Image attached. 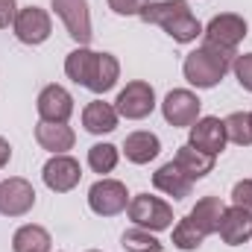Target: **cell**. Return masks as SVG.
<instances>
[{"mask_svg":"<svg viewBox=\"0 0 252 252\" xmlns=\"http://www.w3.org/2000/svg\"><path fill=\"white\" fill-rule=\"evenodd\" d=\"M64 73L76 85H85L94 94H106V91H112L118 85L121 62L112 53H94L88 47H76L64 59Z\"/></svg>","mask_w":252,"mask_h":252,"instance_id":"1","label":"cell"},{"mask_svg":"<svg viewBox=\"0 0 252 252\" xmlns=\"http://www.w3.org/2000/svg\"><path fill=\"white\" fill-rule=\"evenodd\" d=\"M138 18L147 21V24L161 27L179 44H190V41H196L202 35V24L193 18V12H190V6L185 0H156V3H147Z\"/></svg>","mask_w":252,"mask_h":252,"instance_id":"2","label":"cell"},{"mask_svg":"<svg viewBox=\"0 0 252 252\" xmlns=\"http://www.w3.org/2000/svg\"><path fill=\"white\" fill-rule=\"evenodd\" d=\"M223 211L226 208H223V202L217 196H202L188 211V217H182L179 226L173 229V247L176 250H185V252L202 247V241L217 232Z\"/></svg>","mask_w":252,"mask_h":252,"instance_id":"3","label":"cell"},{"mask_svg":"<svg viewBox=\"0 0 252 252\" xmlns=\"http://www.w3.org/2000/svg\"><path fill=\"white\" fill-rule=\"evenodd\" d=\"M232 62H235V56H226V53L202 44L199 50H193V53L185 56L182 73H185V79H188L190 85H196V88H214L229 73Z\"/></svg>","mask_w":252,"mask_h":252,"instance_id":"4","label":"cell"},{"mask_svg":"<svg viewBox=\"0 0 252 252\" xmlns=\"http://www.w3.org/2000/svg\"><path fill=\"white\" fill-rule=\"evenodd\" d=\"M205 35V44L226 53V56H238V44L247 38V21L235 12H226V15H217L208 21V27L202 30Z\"/></svg>","mask_w":252,"mask_h":252,"instance_id":"5","label":"cell"},{"mask_svg":"<svg viewBox=\"0 0 252 252\" xmlns=\"http://www.w3.org/2000/svg\"><path fill=\"white\" fill-rule=\"evenodd\" d=\"M126 211H129V220H132L135 226L147 229V232H164V229H170V223H173V208H170L164 199L150 196V193L132 196L129 205H126Z\"/></svg>","mask_w":252,"mask_h":252,"instance_id":"6","label":"cell"},{"mask_svg":"<svg viewBox=\"0 0 252 252\" xmlns=\"http://www.w3.org/2000/svg\"><path fill=\"white\" fill-rule=\"evenodd\" d=\"M153 109H156V91L150 82L141 79L129 82L115 100V112L126 121H144L147 115H153Z\"/></svg>","mask_w":252,"mask_h":252,"instance_id":"7","label":"cell"},{"mask_svg":"<svg viewBox=\"0 0 252 252\" xmlns=\"http://www.w3.org/2000/svg\"><path fill=\"white\" fill-rule=\"evenodd\" d=\"M88 205H91V211L100 214V217H115V214H121V211H126V205H129L126 185L118 182V179H100V182H94L91 190H88Z\"/></svg>","mask_w":252,"mask_h":252,"instance_id":"8","label":"cell"},{"mask_svg":"<svg viewBox=\"0 0 252 252\" xmlns=\"http://www.w3.org/2000/svg\"><path fill=\"white\" fill-rule=\"evenodd\" d=\"M53 9H56V15L64 21V27H67V35L79 44V47H85L88 41H91V12H88V3L85 0H53Z\"/></svg>","mask_w":252,"mask_h":252,"instance_id":"9","label":"cell"},{"mask_svg":"<svg viewBox=\"0 0 252 252\" xmlns=\"http://www.w3.org/2000/svg\"><path fill=\"white\" fill-rule=\"evenodd\" d=\"M32 205H35V188L27 179L9 176V179L0 182V214H6V217H24Z\"/></svg>","mask_w":252,"mask_h":252,"instance_id":"10","label":"cell"},{"mask_svg":"<svg viewBox=\"0 0 252 252\" xmlns=\"http://www.w3.org/2000/svg\"><path fill=\"white\" fill-rule=\"evenodd\" d=\"M15 35H18V41H24V44H44L47 38H50V30H53V24H50V15L44 12V9H38V6H27V9H18V18H15Z\"/></svg>","mask_w":252,"mask_h":252,"instance_id":"11","label":"cell"},{"mask_svg":"<svg viewBox=\"0 0 252 252\" xmlns=\"http://www.w3.org/2000/svg\"><path fill=\"white\" fill-rule=\"evenodd\" d=\"M199 97L196 94H190L185 88H176V91H170L167 97H164V103H161V115H164V121L170 126H193L199 121Z\"/></svg>","mask_w":252,"mask_h":252,"instance_id":"12","label":"cell"},{"mask_svg":"<svg viewBox=\"0 0 252 252\" xmlns=\"http://www.w3.org/2000/svg\"><path fill=\"white\" fill-rule=\"evenodd\" d=\"M44 185L56 193H67L79 185L82 179V170H79V161L70 158V156H53L47 164H44Z\"/></svg>","mask_w":252,"mask_h":252,"instance_id":"13","label":"cell"},{"mask_svg":"<svg viewBox=\"0 0 252 252\" xmlns=\"http://www.w3.org/2000/svg\"><path fill=\"white\" fill-rule=\"evenodd\" d=\"M190 147L208 153V156H220L226 147V126L220 118H199L190 126Z\"/></svg>","mask_w":252,"mask_h":252,"instance_id":"14","label":"cell"},{"mask_svg":"<svg viewBox=\"0 0 252 252\" xmlns=\"http://www.w3.org/2000/svg\"><path fill=\"white\" fill-rule=\"evenodd\" d=\"M38 115L47 124H67V118L73 115V97L64 91L62 85H47L38 94Z\"/></svg>","mask_w":252,"mask_h":252,"instance_id":"15","label":"cell"},{"mask_svg":"<svg viewBox=\"0 0 252 252\" xmlns=\"http://www.w3.org/2000/svg\"><path fill=\"white\" fill-rule=\"evenodd\" d=\"M217 232H220L223 244H229V247H241V244H247V241L252 238V211L238 208V205L226 208L223 217H220Z\"/></svg>","mask_w":252,"mask_h":252,"instance_id":"16","label":"cell"},{"mask_svg":"<svg viewBox=\"0 0 252 252\" xmlns=\"http://www.w3.org/2000/svg\"><path fill=\"white\" fill-rule=\"evenodd\" d=\"M153 185L161 190V193L173 196V199H185V196H190V188H193V182L182 173V167H179L176 161L161 164V167L153 173Z\"/></svg>","mask_w":252,"mask_h":252,"instance_id":"17","label":"cell"},{"mask_svg":"<svg viewBox=\"0 0 252 252\" xmlns=\"http://www.w3.org/2000/svg\"><path fill=\"white\" fill-rule=\"evenodd\" d=\"M35 141L41 144V150H50L53 156H64L73 147L76 135H73V129L67 124H47V121H41L35 126Z\"/></svg>","mask_w":252,"mask_h":252,"instance_id":"18","label":"cell"},{"mask_svg":"<svg viewBox=\"0 0 252 252\" xmlns=\"http://www.w3.org/2000/svg\"><path fill=\"white\" fill-rule=\"evenodd\" d=\"M118 112H115V106H109V103H103V100H94V103H88L85 106V112H82V126L91 132V135H106V132H115L118 129Z\"/></svg>","mask_w":252,"mask_h":252,"instance_id":"19","label":"cell"},{"mask_svg":"<svg viewBox=\"0 0 252 252\" xmlns=\"http://www.w3.org/2000/svg\"><path fill=\"white\" fill-rule=\"evenodd\" d=\"M124 153L132 164H147L161 153V141L153 132H132L124 141Z\"/></svg>","mask_w":252,"mask_h":252,"instance_id":"20","label":"cell"},{"mask_svg":"<svg viewBox=\"0 0 252 252\" xmlns=\"http://www.w3.org/2000/svg\"><path fill=\"white\" fill-rule=\"evenodd\" d=\"M179 167H182V173L188 176L190 182H196V179H202L205 173H211V167H214V156H208V153H202V150H196V147H179V153H176V158H173Z\"/></svg>","mask_w":252,"mask_h":252,"instance_id":"21","label":"cell"},{"mask_svg":"<svg viewBox=\"0 0 252 252\" xmlns=\"http://www.w3.org/2000/svg\"><path fill=\"white\" fill-rule=\"evenodd\" d=\"M50 232L41 226H21L12 238V250L15 252H50Z\"/></svg>","mask_w":252,"mask_h":252,"instance_id":"22","label":"cell"},{"mask_svg":"<svg viewBox=\"0 0 252 252\" xmlns=\"http://www.w3.org/2000/svg\"><path fill=\"white\" fill-rule=\"evenodd\" d=\"M226 141L238 144V147H250L252 144V121H250V112H235L229 115L226 121Z\"/></svg>","mask_w":252,"mask_h":252,"instance_id":"23","label":"cell"},{"mask_svg":"<svg viewBox=\"0 0 252 252\" xmlns=\"http://www.w3.org/2000/svg\"><path fill=\"white\" fill-rule=\"evenodd\" d=\"M88 167L94 173H112L118 167V147L115 144H94L88 150Z\"/></svg>","mask_w":252,"mask_h":252,"instance_id":"24","label":"cell"},{"mask_svg":"<svg viewBox=\"0 0 252 252\" xmlns=\"http://www.w3.org/2000/svg\"><path fill=\"white\" fill-rule=\"evenodd\" d=\"M121 244H124L126 252H161L164 247L147 232V229H141V226H135V229H126L124 238H121Z\"/></svg>","mask_w":252,"mask_h":252,"instance_id":"25","label":"cell"},{"mask_svg":"<svg viewBox=\"0 0 252 252\" xmlns=\"http://www.w3.org/2000/svg\"><path fill=\"white\" fill-rule=\"evenodd\" d=\"M232 70H235L238 82H241L247 91H252V53L235 56V62H232Z\"/></svg>","mask_w":252,"mask_h":252,"instance_id":"26","label":"cell"},{"mask_svg":"<svg viewBox=\"0 0 252 252\" xmlns=\"http://www.w3.org/2000/svg\"><path fill=\"white\" fill-rule=\"evenodd\" d=\"M232 202H235L238 208L252 211V179H244V182L235 185V190H232Z\"/></svg>","mask_w":252,"mask_h":252,"instance_id":"27","label":"cell"},{"mask_svg":"<svg viewBox=\"0 0 252 252\" xmlns=\"http://www.w3.org/2000/svg\"><path fill=\"white\" fill-rule=\"evenodd\" d=\"M147 0H109V9L115 15H141Z\"/></svg>","mask_w":252,"mask_h":252,"instance_id":"28","label":"cell"},{"mask_svg":"<svg viewBox=\"0 0 252 252\" xmlns=\"http://www.w3.org/2000/svg\"><path fill=\"white\" fill-rule=\"evenodd\" d=\"M15 18H18V3L15 0H0V30L15 24Z\"/></svg>","mask_w":252,"mask_h":252,"instance_id":"29","label":"cell"},{"mask_svg":"<svg viewBox=\"0 0 252 252\" xmlns=\"http://www.w3.org/2000/svg\"><path fill=\"white\" fill-rule=\"evenodd\" d=\"M9 158H12V147H9V141H6V138H0V170L9 164Z\"/></svg>","mask_w":252,"mask_h":252,"instance_id":"30","label":"cell"},{"mask_svg":"<svg viewBox=\"0 0 252 252\" xmlns=\"http://www.w3.org/2000/svg\"><path fill=\"white\" fill-rule=\"evenodd\" d=\"M250 121H252V112H250Z\"/></svg>","mask_w":252,"mask_h":252,"instance_id":"31","label":"cell"},{"mask_svg":"<svg viewBox=\"0 0 252 252\" xmlns=\"http://www.w3.org/2000/svg\"><path fill=\"white\" fill-rule=\"evenodd\" d=\"M91 252H97V250H91Z\"/></svg>","mask_w":252,"mask_h":252,"instance_id":"32","label":"cell"}]
</instances>
